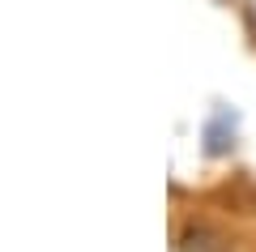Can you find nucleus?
I'll return each instance as SVG.
<instances>
[{
    "label": "nucleus",
    "mask_w": 256,
    "mask_h": 252,
    "mask_svg": "<svg viewBox=\"0 0 256 252\" xmlns=\"http://www.w3.org/2000/svg\"><path fill=\"white\" fill-rule=\"evenodd\" d=\"M205 141H210V145H205L210 154H226L230 145H235V111H230V107L214 111V120L205 124Z\"/></svg>",
    "instance_id": "f257e3e1"
}]
</instances>
